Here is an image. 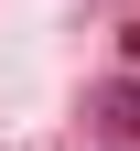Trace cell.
<instances>
[{
    "label": "cell",
    "instance_id": "cell-1",
    "mask_svg": "<svg viewBox=\"0 0 140 151\" xmlns=\"http://www.w3.org/2000/svg\"><path fill=\"white\" fill-rule=\"evenodd\" d=\"M97 129H108V140H140V76L97 86Z\"/></svg>",
    "mask_w": 140,
    "mask_h": 151
}]
</instances>
